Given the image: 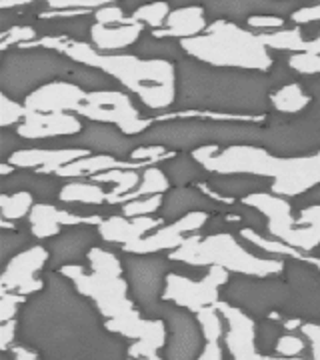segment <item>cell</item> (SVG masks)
<instances>
[{"instance_id": "6da1fadb", "label": "cell", "mask_w": 320, "mask_h": 360, "mask_svg": "<svg viewBox=\"0 0 320 360\" xmlns=\"http://www.w3.org/2000/svg\"><path fill=\"white\" fill-rule=\"evenodd\" d=\"M20 310V345L40 360H128V340L106 328L101 312L60 272H49Z\"/></svg>"}, {"instance_id": "7a4b0ae2", "label": "cell", "mask_w": 320, "mask_h": 360, "mask_svg": "<svg viewBox=\"0 0 320 360\" xmlns=\"http://www.w3.org/2000/svg\"><path fill=\"white\" fill-rule=\"evenodd\" d=\"M272 78L269 72L217 68L192 58L177 63V110L269 118Z\"/></svg>"}, {"instance_id": "3957f363", "label": "cell", "mask_w": 320, "mask_h": 360, "mask_svg": "<svg viewBox=\"0 0 320 360\" xmlns=\"http://www.w3.org/2000/svg\"><path fill=\"white\" fill-rule=\"evenodd\" d=\"M20 49H49L60 52L63 56L103 70L115 80L120 89L139 96L148 110L167 112L177 104V63L151 60L139 54L98 52L87 40H75L68 37H40L34 42L23 44Z\"/></svg>"}, {"instance_id": "277c9868", "label": "cell", "mask_w": 320, "mask_h": 360, "mask_svg": "<svg viewBox=\"0 0 320 360\" xmlns=\"http://www.w3.org/2000/svg\"><path fill=\"white\" fill-rule=\"evenodd\" d=\"M208 174H248L272 182L270 193L282 198L308 194L320 184V153L312 156H276L264 146H206L191 153Z\"/></svg>"}, {"instance_id": "5b68a950", "label": "cell", "mask_w": 320, "mask_h": 360, "mask_svg": "<svg viewBox=\"0 0 320 360\" xmlns=\"http://www.w3.org/2000/svg\"><path fill=\"white\" fill-rule=\"evenodd\" d=\"M58 272L94 304L108 330L144 316L141 309H136V302L128 296L130 288L124 278L122 260L103 246H94L90 250L87 264H68Z\"/></svg>"}, {"instance_id": "8992f818", "label": "cell", "mask_w": 320, "mask_h": 360, "mask_svg": "<svg viewBox=\"0 0 320 360\" xmlns=\"http://www.w3.org/2000/svg\"><path fill=\"white\" fill-rule=\"evenodd\" d=\"M184 54L217 68H236V70H272V54L264 46L260 34L231 22L215 20L200 37L180 40Z\"/></svg>"}, {"instance_id": "52a82bcc", "label": "cell", "mask_w": 320, "mask_h": 360, "mask_svg": "<svg viewBox=\"0 0 320 360\" xmlns=\"http://www.w3.org/2000/svg\"><path fill=\"white\" fill-rule=\"evenodd\" d=\"M168 258L186 266H220L231 274L274 276L282 274L284 260L267 258L252 250L246 240H238L232 232H212L208 236L192 234L186 243L172 250Z\"/></svg>"}, {"instance_id": "ba28073f", "label": "cell", "mask_w": 320, "mask_h": 360, "mask_svg": "<svg viewBox=\"0 0 320 360\" xmlns=\"http://www.w3.org/2000/svg\"><path fill=\"white\" fill-rule=\"evenodd\" d=\"M264 127L250 122H215V120H168L154 122L136 141L146 146H165L174 153H194L206 146L231 148L243 144H262Z\"/></svg>"}, {"instance_id": "9c48e42d", "label": "cell", "mask_w": 320, "mask_h": 360, "mask_svg": "<svg viewBox=\"0 0 320 360\" xmlns=\"http://www.w3.org/2000/svg\"><path fill=\"white\" fill-rule=\"evenodd\" d=\"M243 205L264 217V229L272 238L305 255H314L320 248V205L305 206L298 217H293L290 202L270 191L246 196Z\"/></svg>"}, {"instance_id": "30bf717a", "label": "cell", "mask_w": 320, "mask_h": 360, "mask_svg": "<svg viewBox=\"0 0 320 360\" xmlns=\"http://www.w3.org/2000/svg\"><path fill=\"white\" fill-rule=\"evenodd\" d=\"M70 58L49 49H13L4 52L0 63V89L11 98H26L51 82L64 80Z\"/></svg>"}, {"instance_id": "8fae6325", "label": "cell", "mask_w": 320, "mask_h": 360, "mask_svg": "<svg viewBox=\"0 0 320 360\" xmlns=\"http://www.w3.org/2000/svg\"><path fill=\"white\" fill-rule=\"evenodd\" d=\"M220 300L243 310L255 321L279 319L290 304V288L284 276H244L234 274L220 290Z\"/></svg>"}, {"instance_id": "7c38bea8", "label": "cell", "mask_w": 320, "mask_h": 360, "mask_svg": "<svg viewBox=\"0 0 320 360\" xmlns=\"http://www.w3.org/2000/svg\"><path fill=\"white\" fill-rule=\"evenodd\" d=\"M276 156H312L320 153V103L312 101L298 116L270 120L264 127L262 144Z\"/></svg>"}, {"instance_id": "4fadbf2b", "label": "cell", "mask_w": 320, "mask_h": 360, "mask_svg": "<svg viewBox=\"0 0 320 360\" xmlns=\"http://www.w3.org/2000/svg\"><path fill=\"white\" fill-rule=\"evenodd\" d=\"M172 260L160 255H127L122 260L130 296L146 319H158Z\"/></svg>"}, {"instance_id": "5bb4252c", "label": "cell", "mask_w": 320, "mask_h": 360, "mask_svg": "<svg viewBox=\"0 0 320 360\" xmlns=\"http://www.w3.org/2000/svg\"><path fill=\"white\" fill-rule=\"evenodd\" d=\"M75 115L87 118L90 122L113 124L132 139L141 136L142 132H146L154 124V118L142 116L141 108L136 106L127 90L118 89L89 92L87 101L80 104Z\"/></svg>"}, {"instance_id": "9a60e30c", "label": "cell", "mask_w": 320, "mask_h": 360, "mask_svg": "<svg viewBox=\"0 0 320 360\" xmlns=\"http://www.w3.org/2000/svg\"><path fill=\"white\" fill-rule=\"evenodd\" d=\"M229 281H231V272L220 266H208L206 274L200 278H191L186 274L172 270L167 278L162 300L196 314L203 309L217 307L220 302V290L226 286Z\"/></svg>"}, {"instance_id": "2e32d148", "label": "cell", "mask_w": 320, "mask_h": 360, "mask_svg": "<svg viewBox=\"0 0 320 360\" xmlns=\"http://www.w3.org/2000/svg\"><path fill=\"white\" fill-rule=\"evenodd\" d=\"M282 276L290 288V304L281 316L305 324H320V266L302 260H284Z\"/></svg>"}, {"instance_id": "e0dca14e", "label": "cell", "mask_w": 320, "mask_h": 360, "mask_svg": "<svg viewBox=\"0 0 320 360\" xmlns=\"http://www.w3.org/2000/svg\"><path fill=\"white\" fill-rule=\"evenodd\" d=\"M158 319L167 322L168 338L162 348L165 360H198L206 347V338L196 316L170 302L160 304Z\"/></svg>"}, {"instance_id": "ac0fdd59", "label": "cell", "mask_w": 320, "mask_h": 360, "mask_svg": "<svg viewBox=\"0 0 320 360\" xmlns=\"http://www.w3.org/2000/svg\"><path fill=\"white\" fill-rule=\"evenodd\" d=\"M51 262V252L42 245L28 246L26 250L11 258L0 276L2 292H16L26 298H32L44 288L46 278H42V270Z\"/></svg>"}, {"instance_id": "d6986e66", "label": "cell", "mask_w": 320, "mask_h": 360, "mask_svg": "<svg viewBox=\"0 0 320 360\" xmlns=\"http://www.w3.org/2000/svg\"><path fill=\"white\" fill-rule=\"evenodd\" d=\"M208 212H192L179 220H172L168 224H162L160 229L151 232L148 236H144L141 240L132 243V245L122 246V250L127 255H162V252H172L179 246L186 243V238H191L192 234L205 229L208 224Z\"/></svg>"}, {"instance_id": "ffe728a7", "label": "cell", "mask_w": 320, "mask_h": 360, "mask_svg": "<svg viewBox=\"0 0 320 360\" xmlns=\"http://www.w3.org/2000/svg\"><path fill=\"white\" fill-rule=\"evenodd\" d=\"M68 144L70 148L89 150L90 155H108L120 160H128V156L141 146L136 139L127 136L122 130L103 122H89L78 136L68 139Z\"/></svg>"}, {"instance_id": "44dd1931", "label": "cell", "mask_w": 320, "mask_h": 360, "mask_svg": "<svg viewBox=\"0 0 320 360\" xmlns=\"http://www.w3.org/2000/svg\"><path fill=\"white\" fill-rule=\"evenodd\" d=\"M305 6L302 2H290V0H210L205 4V11L212 14L217 20H248L255 16H281L288 18Z\"/></svg>"}, {"instance_id": "7402d4cb", "label": "cell", "mask_w": 320, "mask_h": 360, "mask_svg": "<svg viewBox=\"0 0 320 360\" xmlns=\"http://www.w3.org/2000/svg\"><path fill=\"white\" fill-rule=\"evenodd\" d=\"M103 217L98 214H77L70 210L58 208L51 202H37L28 214L30 234L39 240H51L60 234V229H72V226H94L98 229L103 224Z\"/></svg>"}, {"instance_id": "603a6c76", "label": "cell", "mask_w": 320, "mask_h": 360, "mask_svg": "<svg viewBox=\"0 0 320 360\" xmlns=\"http://www.w3.org/2000/svg\"><path fill=\"white\" fill-rule=\"evenodd\" d=\"M98 240V232L94 226H72L60 232L49 240V252H51V272H58L68 264H82V260L89 258V252L94 248Z\"/></svg>"}, {"instance_id": "cb8c5ba5", "label": "cell", "mask_w": 320, "mask_h": 360, "mask_svg": "<svg viewBox=\"0 0 320 360\" xmlns=\"http://www.w3.org/2000/svg\"><path fill=\"white\" fill-rule=\"evenodd\" d=\"M84 130V122L75 112H56V115H40L26 112L23 124L14 132L23 141H49V139H72Z\"/></svg>"}, {"instance_id": "d4e9b609", "label": "cell", "mask_w": 320, "mask_h": 360, "mask_svg": "<svg viewBox=\"0 0 320 360\" xmlns=\"http://www.w3.org/2000/svg\"><path fill=\"white\" fill-rule=\"evenodd\" d=\"M87 94L77 84L56 80L42 89L34 90L26 98V112H40V115H56V112H77L80 104L87 101Z\"/></svg>"}, {"instance_id": "484cf974", "label": "cell", "mask_w": 320, "mask_h": 360, "mask_svg": "<svg viewBox=\"0 0 320 360\" xmlns=\"http://www.w3.org/2000/svg\"><path fill=\"white\" fill-rule=\"evenodd\" d=\"M84 156H90L89 150L70 148V146H63V148H18L11 156L8 162L18 170H32L39 174L56 176V172L60 168L68 167V165L77 162Z\"/></svg>"}, {"instance_id": "4316f807", "label": "cell", "mask_w": 320, "mask_h": 360, "mask_svg": "<svg viewBox=\"0 0 320 360\" xmlns=\"http://www.w3.org/2000/svg\"><path fill=\"white\" fill-rule=\"evenodd\" d=\"M165 224L162 217H141V219H127V217H108L96 229L98 236L108 245L127 246L148 236L151 232Z\"/></svg>"}, {"instance_id": "83f0119b", "label": "cell", "mask_w": 320, "mask_h": 360, "mask_svg": "<svg viewBox=\"0 0 320 360\" xmlns=\"http://www.w3.org/2000/svg\"><path fill=\"white\" fill-rule=\"evenodd\" d=\"M208 28L206 22L205 6L198 4H186L174 8L168 14L167 22L160 30H154L153 37L158 40H188L200 37Z\"/></svg>"}, {"instance_id": "f1b7e54d", "label": "cell", "mask_w": 320, "mask_h": 360, "mask_svg": "<svg viewBox=\"0 0 320 360\" xmlns=\"http://www.w3.org/2000/svg\"><path fill=\"white\" fill-rule=\"evenodd\" d=\"M215 202L198 186H174L165 194L160 217L165 220H179L192 212H210Z\"/></svg>"}, {"instance_id": "f546056e", "label": "cell", "mask_w": 320, "mask_h": 360, "mask_svg": "<svg viewBox=\"0 0 320 360\" xmlns=\"http://www.w3.org/2000/svg\"><path fill=\"white\" fill-rule=\"evenodd\" d=\"M144 25L141 22H130L120 26H103L92 25L90 28V44L98 52L104 54H115V52L127 51L128 46L136 44L142 39Z\"/></svg>"}, {"instance_id": "4dcf8cb0", "label": "cell", "mask_w": 320, "mask_h": 360, "mask_svg": "<svg viewBox=\"0 0 320 360\" xmlns=\"http://www.w3.org/2000/svg\"><path fill=\"white\" fill-rule=\"evenodd\" d=\"M269 51L288 52V54H319L320 56V32L316 37H307L302 26H290L276 32L260 34Z\"/></svg>"}, {"instance_id": "1f68e13d", "label": "cell", "mask_w": 320, "mask_h": 360, "mask_svg": "<svg viewBox=\"0 0 320 360\" xmlns=\"http://www.w3.org/2000/svg\"><path fill=\"white\" fill-rule=\"evenodd\" d=\"M208 186L234 202V198L244 200L250 194L270 191L272 182L267 179H258V176H248V174H215L208 180Z\"/></svg>"}, {"instance_id": "d6a6232c", "label": "cell", "mask_w": 320, "mask_h": 360, "mask_svg": "<svg viewBox=\"0 0 320 360\" xmlns=\"http://www.w3.org/2000/svg\"><path fill=\"white\" fill-rule=\"evenodd\" d=\"M312 104V96L308 94L305 84L286 82L270 94V108L281 116H298Z\"/></svg>"}, {"instance_id": "836d02e7", "label": "cell", "mask_w": 320, "mask_h": 360, "mask_svg": "<svg viewBox=\"0 0 320 360\" xmlns=\"http://www.w3.org/2000/svg\"><path fill=\"white\" fill-rule=\"evenodd\" d=\"M18 191L32 193L40 198H49L52 194H56L58 184L54 179H49V174H39L32 170H16L13 176L2 179V193L11 194L18 193Z\"/></svg>"}, {"instance_id": "e575fe53", "label": "cell", "mask_w": 320, "mask_h": 360, "mask_svg": "<svg viewBox=\"0 0 320 360\" xmlns=\"http://www.w3.org/2000/svg\"><path fill=\"white\" fill-rule=\"evenodd\" d=\"M58 198L64 205H104L108 200V193L103 184H96L92 180L78 179L63 184Z\"/></svg>"}, {"instance_id": "d590c367", "label": "cell", "mask_w": 320, "mask_h": 360, "mask_svg": "<svg viewBox=\"0 0 320 360\" xmlns=\"http://www.w3.org/2000/svg\"><path fill=\"white\" fill-rule=\"evenodd\" d=\"M64 80L77 84L78 89H82L84 92H103V90L118 89L115 80L108 75H104L103 70H98L94 66L80 65V63H75V60H70V66L66 70Z\"/></svg>"}, {"instance_id": "8d00e7d4", "label": "cell", "mask_w": 320, "mask_h": 360, "mask_svg": "<svg viewBox=\"0 0 320 360\" xmlns=\"http://www.w3.org/2000/svg\"><path fill=\"white\" fill-rule=\"evenodd\" d=\"M168 191H170V180H168L167 172L160 167H151L142 170L141 184L132 193L120 196L115 205H127L132 200H141V198H148V196H156V194H167Z\"/></svg>"}, {"instance_id": "74e56055", "label": "cell", "mask_w": 320, "mask_h": 360, "mask_svg": "<svg viewBox=\"0 0 320 360\" xmlns=\"http://www.w3.org/2000/svg\"><path fill=\"white\" fill-rule=\"evenodd\" d=\"M92 182L96 184H115V188L108 193V205H115L116 200L124 194L132 193L142 180L141 170H128V168H116V170H108L103 174L92 176Z\"/></svg>"}, {"instance_id": "f35d334b", "label": "cell", "mask_w": 320, "mask_h": 360, "mask_svg": "<svg viewBox=\"0 0 320 360\" xmlns=\"http://www.w3.org/2000/svg\"><path fill=\"white\" fill-rule=\"evenodd\" d=\"M162 170L167 172L170 184H174V186H186L191 182H200L203 174H205V168L192 158L191 153L174 156L172 160L162 165Z\"/></svg>"}, {"instance_id": "ab89813d", "label": "cell", "mask_w": 320, "mask_h": 360, "mask_svg": "<svg viewBox=\"0 0 320 360\" xmlns=\"http://www.w3.org/2000/svg\"><path fill=\"white\" fill-rule=\"evenodd\" d=\"M37 205V196L26 191L18 193L0 194V219L16 222L20 219H28L30 210Z\"/></svg>"}, {"instance_id": "60d3db41", "label": "cell", "mask_w": 320, "mask_h": 360, "mask_svg": "<svg viewBox=\"0 0 320 360\" xmlns=\"http://www.w3.org/2000/svg\"><path fill=\"white\" fill-rule=\"evenodd\" d=\"M139 52L142 58H151V60H168V63H180L186 54L182 51L180 42L177 40H158L153 34L141 39L139 42Z\"/></svg>"}, {"instance_id": "b9f144b4", "label": "cell", "mask_w": 320, "mask_h": 360, "mask_svg": "<svg viewBox=\"0 0 320 360\" xmlns=\"http://www.w3.org/2000/svg\"><path fill=\"white\" fill-rule=\"evenodd\" d=\"M286 335V328L279 319H262L256 326V350L262 356H276V345L282 336Z\"/></svg>"}, {"instance_id": "7bdbcfd3", "label": "cell", "mask_w": 320, "mask_h": 360, "mask_svg": "<svg viewBox=\"0 0 320 360\" xmlns=\"http://www.w3.org/2000/svg\"><path fill=\"white\" fill-rule=\"evenodd\" d=\"M170 13L172 11H170L168 2H151V4H141L139 8H134L130 16H132V20H136L141 25L151 26L154 32V30H160L165 26Z\"/></svg>"}, {"instance_id": "ee69618b", "label": "cell", "mask_w": 320, "mask_h": 360, "mask_svg": "<svg viewBox=\"0 0 320 360\" xmlns=\"http://www.w3.org/2000/svg\"><path fill=\"white\" fill-rule=\"evenodd\" d=\"M194 316H196V321H198L203 333H205L206 342H222V336H224V330H226V322H224L217 307L203 309L200 312H196Z\"/></svg>"}, {"instance_id": "f6af8a7d", "label": "cell", "mask_w": 320, "mask_h": 360, "mask_svg": "<svg viewBox=\"0 0 320 360\" xmlns=\"http://www.w3.org/2000/svg\"><path fill=\"white\" fill-rule=\"evenodd\" d=\"M39 37V30L30 25H16L6 32H0V51L8 52L13 49H20L23 44L34 42Z\"/></svg>"}, {"instance_id": "bcb514c9", "label": "cell", "mask_w": 320, "mask_h": 360, "mask_svg": "<svg viewBox=\"0 0 320 360\" xmlns=\"http://www.w3.org/2000/svg\"><path fill=\"white\" fill-rule=\"evenodd\" d=\"M165 205V194H156L141 200H132L127 205H120V212L127 219H141V217H154L156 212H160V208Z\"/></svg>"}, {"instance_id": "7dc6e473", "label": "cell", "mask_w": 320, "mask_h": 360, "mask_svg": "<svg viewBox=\"0 0 320 360\" xmlns=\"http://www.w3.org/2000/svg\"><path fill=\"white\" fill-rule=\"evenodd\" d=\"M26 118L25 104L11 98L8 94L0 92V127L2 129H16Z\"/></svg>"}, {"instance_id": "c3c4849f", "label": "cell", "mask_w": 320, "mask_h": 360, "mask_svg": "<svg viewBox=\"0 0 320 360\" xmlns=\"http://www.w3.org/2000/svg\"><path fill=\"white\" fill-rule=\"evenodd\" d=\"M30 245V236L25 232L18 231H2V248H0V258H2V264H6L11 258H14L18 252L26 250Z\"/></svg>"}, {"instance_id": "681fc988", "label": "cell", "mask_w": 320, "mask_h": 360, "mask_svg": "<svg viewBox=\"0 0 320 360\" xmlns=\"http://www.w3.org/2000/svg\"><path fill=\"white\" fill-rule=\"evenodd\" d=\"M92 22L94 25H103V26H120V25H130L134 22L132 16H127L124 14V8L116 2H108L106 6L98 8L96 13L92 14Z\"/></svg>"}, {"instance_id": "f907efd6", "label": "cell", "mask_w": 320, "mask_h": 360, "mask_svg": "<svg viewBox=\"0 0 320 360\" xmlns=\"http://www.w3.org/2000/svg\"><path fill=\"white\" fill-rule=\"evenodd\" d=\"M26 296L16 292H2L0 296V322L16 321L20 316V310L26 304Z\"/></svg>"}, {"instance_id": "816d5d0a", "label": "cell", "mask_w": 320, "mask_h": 360, "mask_svg": "<svg viewBox=\"0 0 320 360\" xmlns=\"http://www.w3.org/2000/svg\"><path fill=\"white\" fill-rule=\"evenodd\" d=\"M108 2L106 0H49L44 6L46 11H92L96 13L98 8L106 6Z\"/></svg>"}, {"instance_id": "f5cc1de1", "label": "cell", "mask_w": 320, "mask_h": 360, "mask_svg": "<svg viewBox=\"0 0 320 360\" xmlns=\"http://www.w3.org/2000/svg\"><path fill=\"white\" fill-rule=\"evenodd\" d=\"M246 28L258 30V34H269V32L286 28V20L281 16H255L246 20Z\"/></svg>"}, {"instance_id": "db71d44e", "label": "cell", "mask_w": 320, "mask_h": 360, "mask_svg": "<svg viewBox=\"0 0 320 360\" xmlns=\"http://www.w3.org/2000/svg\"><path fill=\"white\" fill-rule=\"evenodd\" d=\"M293 25L305 26V25H316L320 22V2L316 4H305L290 16Z\"/></svg>"}, {"instance_id": "11a10c76", "label": "cell", "mask_w": 320, "mask_h": 360, "mask_svg": "<svg viewBox=\"0 0 320 360\" xmlns=\"http://www.w3.org/2000/svg\"><path fill=\"white\" fill-rule=\"evenodd\" d=\"M300 333L307 336L310 360H320V324H302Z\"/></svg>"}, {"instance_id": "9f6ffc18", "label": "cell", "mask_w": 320, "mask_h": 360, "mask_svg": "<svg viewBox=\"0 0 320 360\" xmlns=\"http://www.w3.org/2000/svg\"><path fill=\"white\" fill-rule=\"evenodd\" d=\"M18 134L13 132L11 129H2L0 132V142H2V146H0V155H2V162H8L11 160V156L18 150L16 146H18Z\"/></svg>"}, {"instance_id": "6f0895ef", "label": "cell", "mask_w": 320, "mask_h": 360, "mask_svg": "<svg viewBox=\"0 0 320 360\" xmlns=\"http://www.w3.org/2000/svg\"><path fill=\"white\" fill-rule=\"evenodd\" d=\"M20 333V324H18V319L16 321H8L2 322L0 326V338H2V352L4 350H11L16 345V336Z\"/></svg>"}, {"instance_id": "680465c9", "label": "cell", "mask_w": 320, "mask_h": 360, "mask_svg": "<svg viewBox=\"0 0 320 360\" xmlns=\"http://www.w3.org/2000/svg\"><path fill=\"white\" fill-rule=\"evenodd\" d=\"M11 350H13L14 360H40L39 354L25 345H14V348H11Z\"/></svg>"}, {"instance_id": "91938a15", "label": "cell", "mask_w": 320, "mask_h": 360, "mask_svg": "<svg viewBox=\"0 0 320 360\" xmlns=\"http://www.w3.org/2000/svg\"><path fill=\"white\" fill-rule=\"evenodd\" d=\"M26 6H32L30 0H2L0 2V11H23Z\"/></svg>"}, {"instance_id": "94428289", "label": "cell", "mask_w": 320, "mask_h": 360, "mask_svg": "<svg viewBox=\"0 0 320 360\" xmlns=\"http://www.w3.org/2000/svg\"><path fill=\"white\" fill-rule=\"evenodd\" d=\"M305 89L312 96V101H319L320 103V77L310 78L307 84H305Z\"/></svg>"}, {"instance_id": "6125c7cd", "label": "cell", "mask_w": 320, "mask_h": 360, "mask_svg": "<svg viewBox=\"0 0 320 360\" xmlns=\"http://www.w3.org/2000/svg\"><path fill=\"white\" fill-rule=\"evenodd\" d=\"M16 170H18V168L13 167L11 162H2V165H0V174H2V179H8V176H13Z\"/></svg>"}, {"instance_id": "be15d7a7", "label": "cell", "mask_w": 320, "mask_h": 360, "mask_svg": "<svg viewBox=\"0 0 320 360\" xmlns=\"http://www.w3.org/2000/svg\"><path fill=\"white\" fill-rule=\"evenodd\" d=\"M308 198V206L310 205H320V184L316 186V188H312L310 193L305 194Z\"/></svg>"}, {"instance_id": "e7e4bbea", "label": "cell", "mask_w": 320, "mask_h": 360, "mask_svg": "<svg viewBox=\"0 0 320 360\" xmlns=\"http://www.w3.org/2000/svg\"><path fill=\"white\" fill-rule=\"evenodd\" d=\"M128 360H165V359L156 354V356H148V359H128Z\"/></svg>"}, {"instance_id": "03108f58", "label": "cell", "mask_w": 320, "mask_h": 360, "mask_svg": "<svg viewBox=\"0 0 320 360\" xmlns=\"http://www.w3.org/2000/svg\"><path fill=\"white\" fill-rule=\"evenodd\" d=\"M316 252H319V255H316V257H319V258H320V248H319V250H316Z\"/></svg>"}]
</instances>
